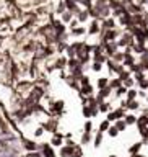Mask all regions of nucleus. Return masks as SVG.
Segmentation results:
<instances>
[{
  "mask_svg": "<svg viewBox=\"0 0 148 157\" xmlns=\"http://www.w3.org/2000/svg\"><path fill=\"white\" fill-rule=\"evenodd\" d=\"M49 113H51L52 116H60L62 113H63V108H65V103H63L62 100H59V101H51L49 103Z\"/></svg>",
  "mask_w": 148,
  "mask_h": 157,
  "instance_id": "f257e3e1",
  "label": "nucleus"
},
{
  "mask_svg": "<svg viewBox=\"0 0 148 157\" xmlns=\"http://www.w3.org/2000/svg\"><path fill=\"white\" fill-rule=\"evenodd\" d=\"M41 126L44 128V131H47L52 134V132L59 131V120L57 118H47V121H44Z\"/></svg>",
  "mask_w": 148,
  "mask_h": 157,
  "instance_id": "f03ea898",
  "label": "nucleus"
},
{
  "mask_svg": "<svg viewBox=\"0 0 148 157\" xmlns=\"http://www.w3.org/2000/svg\"><path fill=\"white\" fill-rule=\"evenodd\" d=\"M39 151H41L42 157H57L56 151H54V147L51 142H42V144H39Z\"/></svg>",
  "mask_w": 148,
  "mask_h": 157,
  "instance_id": "7ed1b4c3",
  "label": "nucleus"
},
{
  "mask_svg": "<svg viewBox=\"0 0 148 157\" xmlns=\"http://www.w3.org/2000/svg\"><path fill=\"white\" fill-rule=\"evenodd\" d=\"M124 115H125V110H124L122 106H119L117 110H111L109 113H107V118H106V120L111 121V123H116L117 120H122V118H124Z\"/></svg>",
  "mask_w": 148,
  "mask_h": 157,
  "instance_id": "20e7f679",
  "label": "nucleus"
},
{
  "mask_svg": "<svg viewBox=\"0 0 148 157\" xmlns=\"http://www.w3.org/2000/svg\"><path fill=\"white\" fill-rule=\"evenodd\" d=\"M63 139H65V134L63 132H60V131H56V132H52L51 134V144H52V147H62L63 146Z\"/></svg>",
  "mask_w": 148,
  "mask_h": 157,
  "instance_id": "39448f33",
  "label": "nucleus"
},
{
  "mask_svg": "<svg viewBox=\"0 0 148 157\" xmlns=\"http://www.w3.org/2000/svg\"><path fill=\"white\" fill-rule=\"evenodd\" d=\"M23 147L26 149L28 152H33V151H39V144L36 141H33V139H26V137H23Z\"/></svg>",
  "mask_w": 148,
  "mask_h": 157,
  "instance_id": "423d86ee",
  "label": "nucleus"
},
{
  "mask_svg": "<svg viewBox=\"0 0 148 157\" xmlns=\"http://www.w3.org/2000/svg\"><path fill=\"white\" fill-rule=\"evenodd\" d=\"M132 44H134V34L132 33L124 34V36L117 41V46H132Z\"/></svg>",
  "mask_w": 148,
  "mask_h": 157,
  "instance_id": "0eeeda50",
  "label": "nucleus"
},
{
  "mask_svg": "<svg viewBox=\"0 0 148 157\" xmlns=\"http://www.w3.org/2000/svg\"><path fill=\"white\" fill-rule=\"evenodd\" d=\"M75 146H77V144H73V146H72V144H65V146L59 147V149H60V152H59V154H60V157H72Z\"/></svg>",
  "mask_w": 148,
  "mask_h": 157,
  "instance_id": "6e6552de",
  "label": "nucleus"
},
{
  "mask_svg": "<svg viewBox=\"0 0 148 157\" xmlns=\"http://www.w3.org/2000/svg\"><path fill=\"white\" fill-rule=\"evenodd\" d=\"M103 139H104V132H101V131H96L95 132V137H93V146L96 147H101L103 146Z\"/></svg>",
  "mask_w": 148,
  "mask_h": 157,
  "instance_id": "1a4fd4ad",
  "label": "nucleus"
},
{
  "mask_svg": "<svg viewBox=\"0 0 148 157\" xmlns=\"http://www.w3.org/2000/svg\"><path fill=\"white\" fill-rule=\"evenodd\" d=\"M116 28V21H114V18H104L103 20V26H101V29H114Z\"/></svg>",
  "mask_w": 148,
  "mask_h": 157,
  "instance_id": "9d476101",
  "label": "nucleus"
},
{
  "mask_svg": "<svg viewBox=\"0 0 148 157\" xmlns=\"http://www.w3.org/2000/svg\"><path fill=\"white\" fill-rule=\"evenodd\" d=\"M91 141H93V132H85L83 131V134H81V146H91Z\"/></svg>",
  "mask_w": 148,
  "mask_h": 157,
  "instance_id": "9b49d317",
  "label": "nucleus"
},
{
  "mask_svg": "<svg viewBox=\"0 0 148 157\" xmlns=\"http://www.w3.org/2000/svg\"><path fill=\"white\" fill-rule=\"evenodd\" d=\"M137 118H139V116H135L134 113H125V115H124V121L127 123V126H134V124H137Z\"/></svg>",
  "mask_w": 148,
  "mask_h": 157,
  "instance_id": "f8f14e48",
  "label": "nucleus"
},
{
  "mask_svg": "<svg viewBox=\"0 0 148 157\" xmlns=\"http://www.w3.org/2000/svg\"><path fill=\"white\" fill-rule=\"evenodd\" d=\"M142 147H143V142H134L130 147H129V154L130 155H134V154H139V152L142 151Z\"/></svg>",
  "mask_w": 148,
  "mask_h": 157,
  "instance_id": "ddd939ff",
  "label": "nucleus"
},
{
  "mask_svg": "<svg viewBox=\"0 0 148 157\" xmlns=\"http://www.w3.org/2000/svg\"><path fill=\"white\" fill-rule=\"evenodd\" d=\"M88 31H90L91 34H98L101 31V26H99V21L98 20H93L91 25H90V28H88Z\"/></svg>",
  "mask_w": 148,
  "mask_h": 157,
  "instance_id": "4468645a",
  "label": "nucleus"
},
{
  "mask_svg": "<svg viewBox=\"0 0 148 157\" xmlns=\"http://www.w3.org/2000/svg\"><path fill=\"white\" fill-rule=\"evenodd\" d=\"M98 108H99V111H101V113H109V111L112 110L111 103H107V101H104V100L98 103Z\"/></svg>",
  "mask_w": 148,
  "mask_h": 157,
  "instance_id": "2eb2a0df",
  "label": "nucleus"
},
{
  "mask_svg": "<svg viewBox=\"0 0 148 157\" xmlns=\"http://www.w3.org/2000/svg\"><path fill=\"white\" fill-rule=\"evenodd\" d=\"M112 124L111 121H107V120H104V121H101L99 123V128H98V131H101V132H107V129H109V126Z\"/></svg>",
  "mask_w": 148,
  "mask_h": 157,
  "instance_id": "dca6fc26",
  "label": "nucleus"
},
{
  "mask_svg": "<svg viewBox=\"0 0 148 157\" xmlns=\"http://www.w3.org/2000/svg\"><path fill=\"white\" fill-rule=\"evenodd\" d=\"M114 126L117 128V131H119V132H122V131H125V128H127V123L124 121V118H122V120H117V121L114 123Z\"/></svg>",
  "mask_w": 148,
  "mask_h": 157,
  "instance_id": "f3484780",
  "label": "nucleus"
},
{
  "mask_svg": "<svg viewBox=\"0 0 148 157\" xmlns=\"http://www.w3.org/2000/svg\"><path fill=\"white\" fill-rule=\"evenodd\" d=\"M83 155H85V152H83V147H81L80 144H77V146H75V149H73L72 157H83Z\"/></svg>",
  "mask_w": 148,
  "mask_h": 157,
  "instance_id": "a211bd4d",
  "label": "nucleus"
},
{
  "mask_svg": "<svg viewBox=\"0 0 148 157\" xmlns=\"http://www.w3.org/2000/svg\"><path fill=\"white\" fill-rule=\"evenodd\" d=\"M81 113H83V116L86 118V120H90L91 118V108L86 105V103H83V108H81Z\"/></svg>",
  "mask_w": 148,
  "mask_h": 157,
  "instance_id": "6ab92c4d",
  "label": "nucleus"
},
{
  "mask_svg": "<svg viewBox=\"0 0 148 157\" xmlns=\"http://www.w3.org/2000/svg\"><path fill=\"white\" fill-rule=\"evenodd\" d=\"M107 85H109V78H107V77H99V78H98V87H99V88H104Z\"/></svg>",
  "mask_w": 148,
  "mask_h": 157,
  "instance_id": "aec40b11",
  "label": "nucleus"
},
{
  "mask_svg": "<svg viewBox=\"0 0 148 157\" xmlns=\"http://www.w3.org/2000/svg\"><path fill=\"white\" fill-rule=\"evenodd\" d=\"M107 134H109L111 137H117V136L121 134V132L117 131V128H116L114 124H111V126H109V129H107Z\"/></svg>",
  "mask_w": 148,
  "mask_h": 157,
  "instance_id": "412c9836",
  "label": "nucleus"
},
{
  "mask_svg": "<svg viewBox=\"0 0 148 157\" xmlns=\"http://www.w3.org/2000/svg\"><path fill=\"white\" fill-rule=\"evenodd\" d=\"M127 98H129V100H135L137 98V95H139V93H137V90H134V88H127Z\"/></svg>",
  "mask_w": 148,
  "mask_h": 157,
  "instance_id": "4be33fe9",
  "label": "nucleus"
},
{
  "mask_svg": "<svg viewBox=\"0 0 148 157\" xmlns=\"http://www.w3.org/2000/svg\"><path fill=\"white\" fill-rule=\"evenodd\" d=\"M140 136H142V142H148V126H145L143 129H140Z\"/></svg>",
  "mask_w": 148,
  "mask_h": 157,
  "instance_id": "5701e85b",
  "label": "nucleus"
},
{
  "mask_svg": "<svg viewBox=\"0 0 148 157\" xmlns=\"http://www.w3.org/2000/svg\"><path fill=\"white\" fill-rule=\"evenodd\" d=\"M83 131H85V132H93V123H91V120L85 121V124H83Z\"/></svg>",
  "mask_w": 148,
  "mask_h": 157,
  "instance_id": "b1692460",
  "label": "nucleus"
},
{
  "mask_svg": "<svg viewBox=\"0 0 148 157\" xmlns=\"http://www.w3.org/2000/svg\"><path fill=\"white\" fill-rule=\"evenodd\" d=\"M112 59H114L116 62H124L125 56H124V52H116L114 56H112Z\"/></svg>",
  "mask_w": 148,
  "mask_h": 157,
  "instance_id": "393cba45",
  "label": "nucleus"
},
{
  "mask_svg": "<svg viewBox=\"0 0 148 157\" xmlns=\"http://www.w3.org/2000/svg\"><path fill=\"white\" fill-rule=\"evenodd\" d=\"M44 132H46V131H44V128L42 126H38L36 129H34V137H41Z\"/></svg>",
  "mask_w": 148,
  "mask_h": 157,
  "instance_id": "a878e982",
  "label": "nucleus"
},
{
  "mask_svg": "<svg viewBox=\"0 0 148 157\" xmlns=\"http://www.w3.org/2000/svg\"><path fill=\"white\" fill-rule=\"evenodd\" d=\"M93 71H95V72H99L101 71V69H103V62H99V61H95V62H93Z\"/></svg>",
  "mask_w": 148,
  "mask_h": 157,
  "instance_id": "bb28decb",
  "label": "nucleus"
},
{
  "mask_svg": "<svg viewBox=\"0 0 148 157\" xmlns=\"http://www.w3.org/2000/svg\"><path fill=\"white\" fill-rule=\"evenodd\" d=\"M26 157H42V154H41V151H33V152H28Z\"/></svg>",
  "mask_w": 148,
  "mask_h": 157,
  "instance_id": "cd10ccee",
  "label": "nucleus"
},
{
  "mask_svg": "<svg viewBox=\"0 0 148 157\" xmlns=\"http://www.w3.org/2000/svg\"><path fill=\"white\" fill-rule=\"evenodd\" d=\"M132 157H146V155H145V154H140V152H139V154H134Z\"/></svg>",
  "mask_w": 148,
  "mask_h": 157,
  "instance_id": "c85d7f7f",
  "label": "nucleus"
},
{
  "mask_svg": "<svg viewBox=\"0 0 148 157\" xmlns=\"http://www.w3.org/2000/svg\"><path fill=\"white\" fill-rule=\"evenodd\" d=\"M107 157H117L116 154H111V155H107Z\"/></svg>",
  "mask_w": 148,
  "mask_h": 157,
  "instance_id": "c756f323",
  "label": "nucleus"
},
{
  "mask_svg": "<svg viewBox=\"0 0 148 157\" xmlns=\"http://www.w3.org/2000/svg\"><path fill=\"white\" fill-rule=\"evenodd\" d=\"M129 157H132V155H129Z\"/></svg>",
  "mask_w": 148,
  "mask_h": 157,
  "instance_id": "7c9ffc66",
  "label": "nucleus"
}]
</instances>
